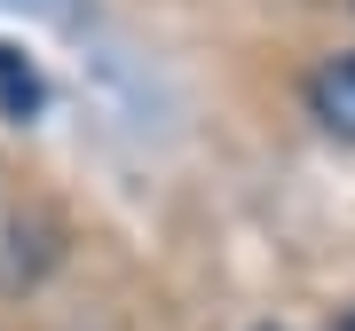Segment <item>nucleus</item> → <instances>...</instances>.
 Wrapping results in <instances>:
<instances>
[{
  "mask_svg": "<svg viewBox=\"0 0 355 331\" xmlns=\"http://www.w3.org/2000/svg\"><path fill=\"white\" fill-rule=\"evenodd\" d=\"M308 111H316L340 142H355V55H331V64L308 79Z\"/></svg>",
  "mask_w": 355,
  "mask_h": 331,
  "instance_id": "obj_1",
  "label": "nucleus"
},
{
  "mask_svg": "<svg viewBox=\"0 0 355 331\" xmlns=\"http://www.w3.org/2000/svg\"><path fill=\"white\" fill-rule=\"evenodd\" d=\"M40 102H48V87H40V71L24 64V55L0 39V111L8 118H40Z\"/></svg>",
  "mask_w": 355,
  "mask_h": 331,
  "instance_id": "obj_2",
  "label": "nucleus"
},
{
  "mask_svg": "<svg viewBox=\"0 0 355 331\" xmlns=\"http://www.w3.org/2000/svg\"><path fill=\"white\" fill-rule=\"evenodd\" d=\"M40 8H48V16H71V0H40Z\"/></svg>",
  "mask_w": 355,
  "mask_h": 331,
  "instance_id": "obj_3",
  "label": "nucleus"
},
{
  "mask_svg": "<svg viewBox=\"0 0 355 331\" xmlns=\"http://www.w3.org/2000/svg\"><path fill=\"white\" fill-rule=\"evenodd\" d=\"M331 331H355V316H340V323H331Z\"/></svg>",
  "mask_w": 355,
  "mask_h": 331,
  "instance_id": "obj_4",
  "label": "nucleus"
}]
</instances>
